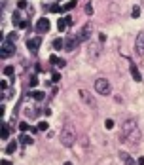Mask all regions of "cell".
Wrapping results in <instances>:
<instances>
[{
  "label": "cell",
  "mask_w": 144,
  "mask_h": 165,
  "mask_svg": "<svg viewBox=\"0 0 144 165\" xmlns=\"http://www.w3.org/2000/svg\"><path fill=\"white\" fill-rule=\"evenodd\" d=\"M121 141L127 144H133V146H138L140 142V129H138V123L135 120H125L121 125Z\"/></svg>",
  "instance_id": "6da1fadb"
},
{
  "label": "cell",
  "mask_w": 144,
  "mask_h": 165,
  "mask_svg": "<svg viewBox=\"0 0 144 165\" xmlns=\"http://www.w3.org/2000/svg\"><path fill=\"white\" fill-rule=\"evenodd\" d=\"M59 141H61V144H63L65 148H72L74 146V142H76V129L70 125V123H66V125L63 127V131H61V135H59Z\"/></svg>",
  "instance_id": "7a4b0ae2"
},
{
  "label": "cell",
  "mask_w": 144,
  "mask_h": 165,
  "mask_svg": "<svg viewBox=\"0 0 144 165\" xmlns=\"http://www.w3.org/2000/svg\"><path fill=\"white\" fill-rule=\"evenodd\" d=\"M93 87H95V91L99 95H110V91H112V85H110V82H108L106 78H97L95 80V84H93Z\"/></svg>",
  "instance_id": "3957f363"
},
{
  "label": "cell",
  "mask_w": 144,
  "mask_h": 165,
  "mask_svg": "<svg viewBox=\"0 0 144 165\" xmlns=\"http://www.w3.org/2000/svg\"><path fill=\"white\" fill-rule=\"evenodd\" d=\"M15 53V44L12 38H4L2 40V48H0V55H2V59H8L12 57Z\"/></svg>",
  "instance_id": "277c9868"
},
{
  "label": "cell",
  "mask_w": 144,
  "mask_h": 165,
  "mask_svg": "<svg viewBox=\"0 0 144 165\" xmlns=\"http://www.w3.org/2000/svg\"><path fill=\"white\" fill-rule=\"evenodd\" d=\"M91 34H93V25H91V23H85L76 36H78V42L82 44V42H87V40L91 38Z\"/></svg>",
  "instance_id": "5b68a950"
},
{
  "label": "cell",
  "mask_w": 144,
  "mask_h": 165,
  "mask_svg": "<svg viewBox=\"0 0 144 165\" xmlns=\"http://www.w3.org/2000/svg\"><path fill=\"white\" fill-rule=\"evenodd\" d=\"M87 53H89V59H97L101 53V42H89L87 44Z\"/></svg>",
  "instance_id": "8992f818"
},
{
  "label": "cell",
  "mask_w": 144,
  "mask_h": 165,
  "mask_svg": "<svg viewBox=\"0 0 144 165\" xmlns=\"http://www.w3.org/2000/svg\"><path fill=\"white\" fill-rule=\"evenodd\" d=\"M135 51L137 55H144V30H140V32L137 34V40H135Z\"/></svg>",
  "instance_id": "52a82bcc"
},
{
  "label": "cell",
  "mask_w": 144,
  "mask_h": 165,
  "mask_svg": "<svg viewBox=\"0 0 144 165\" xmlns=\"http://www.w3.org/2000/svg\"><path fill=\"white\" fill-rule=\"evenodd\" d=\"M80 97H82V101L85 102L89 108H97V102L93 99V95L89 93V91H85V89H80Z\"/></svg>",
  "instance_id": "ba28073f"
},
{
  "label": "cell",
  "mask_w": 144,
  "mask_h": 165,
  "mask_svg": "<svg viewBox=\"0 0 144 165\" xmlns=\"http://www.w3.org/2000/svg\"><path fill=\"white\" fill-rule=\"evenodd\" d=\"M48 30H49V21L46 17L38 19V23H36V32H38V34H46Z\"/></svg>",
  "instance_id": "9c48e42d"
},
{
  "label": "cell",
  "mask_w": 144,
  "mask_h": 165,
  "mask_svg": "<svg viewBox=\"0 0 144 165\" xmlns=\"http://www.w3.org/2000/svg\"><path fill=\"white\" fill-rule=\"evenodd\" d=\"M40 44H42V38H40V36H36V38H30V40H27V48H29L30 51H32V53H36V51H38Z\"/></svg>",
  "instance_id": "30bf717a"
},
{
  "label": "cell",
  "mask_w": 144,
  "mask_h": 165,
  "mask_svg": "<svg viewBox=\"0 0 144 165\" xmlns=\"http://www.w3.org/2000/svg\"><path fill=\"white\" fill-rule=\"evenodd\" d=\"M118 158H120L125 165H137V161H135V159H133V158H131L125 150H120V152H118Z\"/></svg>",
  "instance_id": "8fae6325"
},
{
  "label": "cell",
  "mask_w": 144,
  "mask_h": 165,
  "mask_svg": "<svg viewBox=\"0 0 144 165\" xmlns=\"http://www.w3.org/2000/svg\"><path fill=\"white\" fill-rule=\"evenodd\" d=\"M78 36H72V38H66V42H65V48L68 49V51H72V49H76L78 48Z\"/></svg>",
  "instance_id": "7c38bea8"
},
{
  "label": "cell",
  "mask_w": 144,
  "mask_h": 165,
  "mask_svg": "<svg viewBox=\"0 0 144 165\" xmlns=\"http://www.w3.org/2000/svg\"><path fill=\"white\" fill-rule=\"evenodd\" d=\"M129 72H131V76L135 78L137 82H142V74L138 72V69H137V65L135 63H131V66H129Z\"/></svg>",
  "instance_id": "4fadbf2b"
},
{
  "label": "cell",
  "mask_w": 144,
  "mask_h": 165,
  "mask_svg": "<svg viewBox=\"0 0 144 165\" xmlns=\"http://www.w3.org/2000/svg\"><path fill=\"white\" fill-rule=\"evenodd\" d=\"M49 61H51V65H57V66H65V65H66L65 59H59V57H55V55H51Z\"/></svg>",
  "instance_id": "5bb4252c"
},
{
  "label": "cell",
  "mask_w": 144,
  "mask_h": 165,
  "mask_svg": "<svg viewBox=\"0 0 144 165\" xmlns=\"http://www.w3.org/2000/svg\"><path fill=\"white\" fill-rule=\"evenodd\" d=\"M10 137V123H4L2 125V141H8Z\"/></svg>",
  "instance_id": "9a60e30c"
},
{
  "label": "cell",
  "mask_w": 144,
  "mask_h": 165,
  "mask_svg": "<svg viewBox=\"0 0 144 165\" xmlns=\"http://www.w3.org/2000/svg\"><path fill=\"white\" fill-rule=\"evenodd\" d=\"M19 142H21L23 146H29V144H32V137H29V135H21Z\"/></svg>",
  "instance_id": "2e32d148"
},
{
  "label": "cell",
  "mask_w": 144,
  "mask_h": 165,
  "mask_svg": "<svg viewBox=\"0 0 144 165\" xmlns=\"http://www.w3.org/2000/svg\"><path fill=\"white\" fill-rule=\"evenodd\" d=\"M66 27H68V21H66V17H65V19H59V21H57V30H61V32H63Z\"/></svg>",
  "instance_id": "e0dca14e"
},
{
  "label": "cell",
  "mask_w": 144,
  "mask_h": 165,
  "mask_svg": "<svg viewBox=\"0 0 144 165\" xmlns=\"http://www.w3.org/2000/svg\"><path fill=\"white\" fill-rule=\"evenodd\" d=\"M29 97H32V99H36V101H42L44 99V93H42V91H30Z\"/></svg>",
  "instance_id": "ac0fdd59"
},
{
  "label": "cell",
  "mask_w": 144,
  "mask_h": 165,
  "mask_svg": "<svg viewBox=\"0 0 144 165\" xmlns=\"http://www.w3.org/2000/svg\"><path fill=\"white\" fill-rule=\"evenodd\" d=\"M48 10L51 13H59V12H63V6H59V4H51V6H48Z\"/></svg>",
  "instance_id": "d6986e66"
},
{
  "label": "cell",
  "mask_w": 144,
  "mask_h": 165,
  "mask_svg": "<svg viewBox=\"0 0 144 165\" xmlns=\"http://www.w3.org/2000/svg\"><path fill=\"white\" fill-rule=\"evenodd\" d=\"M74 6H76V0H70L63 6V12H70V10H74Z\"/></svg>",
  "instance_id": "ffe728a7"
},
{
  "label": "cell",
  "mask_w": 144,
  "mask_h": 165,
  "mask_svg": "<svg viewBox=\"0 0 144 165\" xmlns=\"http://www.w3.org/2000/svg\"><path fill=\"white\" fill-rule=\"evenodd\" d=\"M15 144H17V142H13V141L8 144V146H6V154H13V152H15V148H17Z\"/></svg>",
  "instance_id": "44dd1931"
},
{
  "label": "cell",
  "mask_w": 144,
  "mask_h": 165,
  "mask_svg": "<svg viewBox=\"0 0 144 165\" xmlns=\"http://www.w3.org/2000/svg\"><path fill=\"white\" fill-rule=\"evenodd\" d=\"M4 74L10 76V78H12V82H13V66H4Z\"/></svg>",
  "instance_id": "7402d4cb"
},
{
  "label": "cell",
  "mask_w": 144,
  "mask_h": 165,
  "mask_svg": "<svg viewBox=\"0 0 144 165\" xmlns=\"http://www.w3.org/2000/svg\"><path fill=\"white\" fill-rule=\"evenodd\" d=\"M84 12H85L87 15H93V4L87 2V4H85V8H84Z\"/></svg>",
  "instance_id": "603a6c76"
},
{
  "label": "cell",
  "mask_w": 144,
  "mask_h": 165,
  "mask_svg": "<svg viewBox=\"0 0 144 165\" xmlns=\"http://www.w3.org/2000/svg\"><path fill=\"white\" fill-rule=\"evenodd\" d=\"M63 46H65V44H63V38H57V40H53V48H55V49H61Z\"/></svg>",
  "instance_id": "cb8c5ba5"
},
{
  "label": "cell",
  "mask_w": 144,
  "mask_h": 165,
  "mask_svg": "<svg viewBox=\"0 0 144 165\" xmlns=\"http://www.w3.org/2000/svg\"><path fill=\"white\" fill-rule=\"evenodd\" d=\"M131 15H133V17H138V15H140V8H138V6H133V10H131Z\"/></svg>",
  "instance_id": "d4e9b609"
},
{
  "label": "cell",
  "mask_w": 144,
  "mask_h": 165,
  "mask_svg": "<svg viewBox=\"0 0 144 165\" xmlns=\"http://www.w3.org/2000/svg\"><path fill=\"white\" fill-rule=\"evenodd\" d=\"M36 129H38V131H46V129H48V122H40Z\"/></svg>",
  "instance_id": "484cf974"
},
{
  "label": "cell",
  "mask_w": 144,
  "mask_h": 165,
  "mask_svg": "<svg viewBox=\"0 0 144 165\" xmlns=\"http://www.w3.org/2000/svg\"><path fill=\"white\" fill-rule=\"evenodd\" d=\"M19 129H21V131L25 133L27 129H30V127H29V123H27V122H21V123H19Z\"/></svg>",
  "instance_id": "4316f807"
},
{
  "label": "cell",
  "mask_w": 144,
  "mask_h": 165,
  "mask_svg": "<svg viewBox=\"0 0 144 165\" xmlns=\"http://www.w3.org/2000/svg\"><path fill=\"white\" fill-rule=\"evenodd\" d=\"M17 6H19V10H25V8H29V6H27V0H19V2H17Z\"/></svg>",
  "instance_id": "83f0119b"
},
{
  "label": "cell",
  "mask_w": 144,
  "mask_h": 165,
  "mask_svg": "<svg viewBox=\"0 0 144 165\" xmlns=\"http://www.w3.org/2000/svg\"><path fill=\"white\" fill-rule=\"evenodd\" d=\"M104 125H106V129H112V127H114V120H106Z\"/></svg>",
  "instance_id": "f1b7e54d"
},
{
  "label": "cell",
  "mask_w": 144,
  "mask_h": 165,
  "mask_svg": "<svg viewBox=\"0 0 144 165\" xmlns=\"http://www.w3.org/2000/svg\"><path fill=\"white\" fill-rule=\"evenodd\" d=\"M51 80H53V82H59V80H61V74H59V72H53V74H51Z\"/></svg>",
  "instance_id": "f546056e"
},
{
  "label": "cell",
  "mask_w": 144,
  "mask_h": 165,
  "mask_svg": "<svg viewBox=\"0 0 144 165\" xmlns=\"http://www.w3.org/2000/svg\"><path fill=\"white\" fill-rule=\"evenodd\" d=\"M29 27H30L29 21H21V23H19V29H29Z\"/></svg>",
  "instance_id": "4dcf8cb0"
},
{
  "label": "cell",
  "mask_w": 144,
  "mask_h": 165,
  "mask_svg": "<svg viewBox=\"0 0 144 165\" xmlns=\"http://www.w3.org/2000/svg\"><path fill=\"white\" fill-rule=\"evenodd\" d=\"M29 118H36V110H34V108H29Z\"/></svg>",
  "instance_id": "1f68e13d"
},
{
  "label": "cell",
  "mask_w": 144,
  "mask_h": 165,
  "mask_svg": "<svg viewBox=\"0 0 144 165\" xmlns=\"http://www.w3.org/2000/svg\"><path fill=\"white\" fill-rule=\"evenodd\" d=\"M12 17H13V21H17V25L21 23V21H19V13H17V12H13V15H12Z\"/></svg>",
  "instance_id": "d6a6232c"
},
{
  "label": "cell",
  "mask_w": 144,
  "mask_h": 165,
  "mask_svg": "<svg viewBox=\"0 0 144 165\" xmlns=\"http://www.w3.org/2000/svg\"><path fill=\"white\" fill-rule=\"evenodd\" d=\"M36 84H38V78H36V76H32V78H30V85H36Z\"/></svg>",
  "instance_id": "836d02e7"
},
{
  "label": "cell",
  "mask_w": 144,
  "mask_h": 165,
  "mask_svg": "<svg viewBox=\"0 0 144 165\" xmlns=\"http://www.w3.org/2000/svg\"><path fill=\"white\" fill-rule=\"evenodd\" d=\"M104 40H106V36L101 32V34H99V42H101V44H104Z\"/></svg>",
  "instance_id": "e575fe53"
},
{
  "label": "cell",
  "mask_w": 144,
  "mask_h": 165,
  "mask_svg": "<svg viewBox=\"0 0 144 165\" xmlns=\"http://www.w3.org/2000/svg\"><path fill=\"white\" fill-rule=\"evenodd\" d=\"M2 165H13V163H10L8 159H2Z\"/></svg>",
  "instance_id": "d590c367"
},
{
  "label": "cell",
  "mask_w": 144,
  "mask_h": 165,
  "mask_svg": "<svg viewBox=\"0 0 144 165\" xmlns=\"http://www.w3.org/2000/svg\"><path fill=\"white\" fill-rule=\"evenodd\" d=\"M138 165H144V158H138Z\"/></svg>",
  "instance_id": "8d00e7d4"
},
{
  "label": "cell",
  "mask_w": 144,
  "mask_h": 165,
  "mask_svg": "<svg viewBox=\"0 0 144 165\" xmlns=\"http://www.w3.org/2000/svg\"><path fill=\"white\" fill-rule=\"evenodd\" d=\"M63 165H72V163H70V161H65V163H63Z\"/></svg>",
  "instance_id": "74e56055"
},
{
  "label": "cell",
  "mask_w": 144,
  "mask_h": 165,
  "mask_svg": "<svg viewBox=\"0 0 144 165\" xmlns=\"http://www.w3.org/2000/svg\"><path fill=\"white\" fill-rule=\"evenodd\" d=\"M140 8H144V0H142V6H140Z\"/></svg>",
  "instance_id": "f35d334b"
}]
</instances>
